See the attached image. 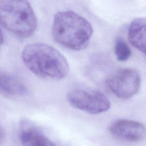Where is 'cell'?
I'll list each match as a JSON object with an SVG mask.
<instances>
[{"label": "cell", "instance_id": "obj_1", "mask_svg": "<svg viewBox=\"0 0 146 146\" xmlns=\"http://www.w3.org/2000/svg\"><path fill=\"white\" fill-rule=\"evenodd\" d=\"M22 59L27 68L41 78L60 80L69 72V64L64 56L47 44L27 45L22 51Z\"/></svg>", "mask_w": 146, "mask_h": 146}, {"label": "cell", "instance_id": "obj_2", "mask_svg": "<svg viewBox=\"0 0 146 146\" xmlns=\"http://www.w3.org/2000/svg\"><path fill=\"white\" fill-rule=\"evenodd\" d=\"M93 31L90 23L73 11H59L54 16L52 25L53 38L67 48L84 50L88 46Z\"/></svg>", "mask_w": 146, "mask_h": 146}, {"label": "cell", "instance_id": "obj_3", "mask_svg": "<svg viewBox=\"0 0 146 146\" xmlns=\"http://www.w3.org/2000/svg\"><path fill=\"white\" fill-rule=\"evenodd\" d=\"M0 22L21 38L33 35L37 28V19L28 0H0Z\"/></svg>", "mask_w": 146, "mask_h": 146}, {"label": "cell", "instance_id": "obj_4", "mask_svg": "<svg viewBox=\"0 0 146 146\" xmlns=\"http://www.w3.org/2000/svg\"><path fill=\"white\" fill-rule=\"evenodd\" d=\"M66 98L72 107L90 114H99L108 111L111 107L108 97L94 90L75 89L68 92Z\"/></svg>", "mask_w": 146, "mask_h": 146}, {"label": "cell", "instance_id": "obj_5", "mask_svg": "<svg viewBox=\"0 0 146 146\" xmlns=\"http://www.w3.org/2000/svg\"><path fill=\"white\" fill-rule=\"evenodd\" d=\"M110 90L117 98L128 99L135 95L140 87V76L135 70L124 68L116 72L106 80Z\"/></svg>", "mask_w": 146, "mask_h": 146}, {"label": "cell", "instance_id": "obj_6", "mask_svg": "<svg viewBox=\"0 0 146 146\" xmlns=\"http://www.w3.org/2000/svg\"><path fill=\"white\" fill-rule=\"evenodd\" d=\"M108 130L114 138L125 142H137L143 140L145 136L144 125L132 120H116L110 124Z\"/></svg>", "mask_w": 146, "mask_h": 146}, {"label": "cell", "instance_id": "obj_7", "mask_svg": "<svg viewBox=\"0 0 146 146\" xmlns=\"http://www.w3.org/2000/svg\"><path fill=\"white\" fill-rule=\"evenodd\" d=\"M19 139L23 146H56L35 125L26 119L20 121Z\"/></svg>", "mask_w": 146, "mask_h": 146}, {"label": "cell", "instance_id": "obj_8", "mask_svg": "<svg viewBox=\"0 0 146 146\" xmlns=\"http://www.w3.org/2000/svg\"><path fill=\"white\" fill-rule=\"evenodd\" d=\"M128 36L131 44L145 54L146 20L144 18H136L131 22Z\"/></svg>", "mask_w": 146, "mask_h": 146}, {"label": "cell", "instance_id": "obj_9", "mask_svg": "<svg viewBox=\"0 0 146 146\" xmlns=\"http://www.w3.org/2000/svg\"><path fill=\"white\" fill-rule=\"evenodd\" d=\"M0 92L7 96H21L27 93V88L14 76L0 72Z\"/></svg>", "mask_w": 146, "mask_h": 146}, {"label": "cell", "instance_id": "obj_10", "mask_svg": "<svg viewBox=\"0 0 146 146\" xmlns=\"http://www.w3.org/2000/svg\"><path fill=\"white\" fill-rule=\"evenodd\" d=\"M115 54L116 59L120 62L128 59L131 55V51L127 43L121 37H118L115 43Z\"/></svg>", "mask_w": 146, "mask_h": 146}, {"label": "cell", "instance_id": "obj_11", "mask_svg": "<svg viewBox=\"0 0 146 146\" xmlns=\"http://www.w3.org/2000/svg\"><path fill=\"white\" fill-rule=\"evenodd\" d=\"M5 138V131L2 127V126L0 125V144L3 142Z\"/></svg>", "mask_w": 146, "mask_h": 146}, {"label": "cell", "instance_id": "obj_12", "mask_svg": "<svg viewBox=\"0 0 146 146\" xmlns=\"http://www.w3.org/2000/svg\"><path fill=\"white\" fill-rule=\"evenodd\" d=\"M2 40H3L2 34L1 31V30H0V45L2 44Z\"/></svg>", "mask_w": 146, "mask_h": 146}]
</instances>
